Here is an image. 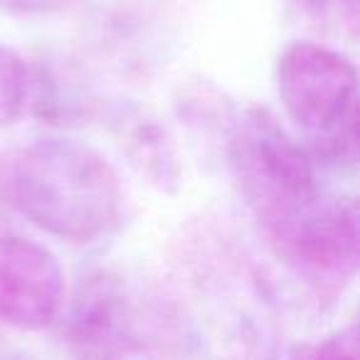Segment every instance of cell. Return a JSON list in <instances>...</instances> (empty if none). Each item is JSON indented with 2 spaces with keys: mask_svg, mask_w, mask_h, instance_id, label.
Returning a JSON list of instances; mask_svg holds the SVG:
<instances>
[{
  "mask_svg": "<svg viewBox=\"0 0 360 360\" xmlns=\"http://www.w3.org/2000/svg\"><path fill=\"white\" fill-rule=\"evenodd\" d=\"M11 195L37 230L67 242H94L121 215L114 165L77 141H37L15 158Z\"/></svg>",
  "mask_w": 360,
  "mask_h": 360,
  "instance_id": "obj_1",
  "label": "cell"
},
{
  "mask_svg": "<svg viewBox=\"0 0 360 360\" xmlns=\"http://www.w3.org/2000/svg\"><path fill=\"white\" fill-rule=\"evenodd\" d=\"M227 163L242 198L264 227L321 195L314 155L271 111L252 106L232 119Z\"/></svg>",
  "mask_w": 360,
  "mask_h": 360,
  "instance_id": "obj_2",
  "label": "cell"
},
{
  "mask_svg": "<svg viewBox=\"0 0 360 360\" xmlns=\"http://www.w3.org/2000/svg\"><path fill=\"white\" fill-rule=\"evenodd\" d=\"M264 232L276 259L321 296L338 294L358 271V207L350 198L321 193Z\"/></svg>",
  "mask_w": 360,
  "mask_h": 360,
  "instance_id": "obj_3",
  "label": "cell"
},
{
  "mask_svg": "<svg viewBox=\"0 0 360 360\" xmlns=\"http://www.w3.org/2000/svg\"><path fill=\"white\" fill-rule=\"evenodd\" d=\"M281 109L314 141L355 126L358 70L343 52L321 42L296 40L276 62Z\"/></svg>",
  "mask_w": 360,
  "mask_h": 360,
  "instance_id": "obj_4",
  "label": "cell"
},
{
  "mask_svg": "<svg viewBox=\"0 0 360 360\" xmlns=\"http://www.w3.org/2000/svg\"><path fill=\"white\" fill-rule=\"evenodd\" d=\"M65 306V274L42 242L0 237V321L18 330H45Z\"/></svg>",
  "mask_w": 360,
  "mask_h": 360,
  "instance_id": "obj_5",
  "label": "cell"
},
{
  "mask_svg": "<svg viewBox=\"0 0 360 360\" xmlns=\"http://www.w3.org/2000/svg\"><path fill=\"white\" fill-rule=\"evenodd\" d=\"M67 335L89 350V358H111L139 340V314L121 276L94 271L82 279L67 314Z\"/></svg>",
  "mask_w": 360,
  "mask_h": 360,
  "instance_id": "obj_6",
  "label": "cell"
},
{
  "mask_svg": "<svg viewBox=\"0 0 360 360\" xmlns=\"http://www.w3.org/2000/svg\"><path fill=\"white\" fill-rule=\"evenodd\" d=\"M114 136L121 153L150 186L168 195L180 191L183 170H180L178 150L173 136L158 116L141 106L119 109V114L114 116Z\"/></svg>",
  "mask_w": 360,
  "mask_h": 360,
  "instance_id": "obj_7",
  "label": "cell"
},
{
  "mask_svg": "<svg viewBox=\"0 0 360 360\" xmlns=\"http://www.w3.org/2000/svg\"><path fill=\"white\" fill-rule=\"evenodd\" d=\"M30 101V70L11 47L0 45V129L15 124Z\"/></svg>",
  "mask_w": 360,
  "mask_h": 360,
  "instance_id": "obj_8",
  "label": "cell"
},
{
  "mask_svg": "<svg viewBox=\"0 0 360 360\" xmlns=\"http://www.w3.org/2000/svg\"><path fill=\"white\" fill-rule=\"evenodd\" d=\"M304 360H360L358 330H355V326H348V328H340L335 333H330L319 345H314L309 350V355H304Z\"/></svg>",
  "mask_w": 360,
  "mask_h": 360,
  "instance_id": "obj_9",
  "label": "cell"
},
{
  "mask_svg": "<svg viewBox=\"0 0 360 360\" xmlns=\"http://www.w3.org/2000/svg\"><path fill=\"white\" fill-rule=\"evenodd\" d=\"M306 13L316 18H326L330 22H355L358 0H299Z\"/></svg>",
  "mask_w": 360,
  "mask_h": 360,
  "instance_id": "obj_10",
  "label": "cell"
},
{
  "mask_svg": "<svg viewBox=\"0 0 360 360\" xmlns=\"http://www.w3.org/2000/svg\"><path fill=\"white\" fill-rule=\"evenodd\" d=\"M72 0H0V8L20 15H47L70 6Z\"/></svg>",
  "mask_w": 360,
  "mask_h": 360,
  "instance_id": "obj_11",
  "label": "cell"
},
{
  "mask_svg": "<svg viewBox=\"0 0 360 360\" xmlns=\"http://www.w3.org/2000/svg\"><path fill=\"white\" fill-rule=\"evenodd\" d=\"M86 360H114V358H86Z\"/></svg>",
  "mask_w": 360,
  "mask_h": 360,
  "instance_id": "obj_12",
  "label": "cell"
},
{
  "mask_svg": "<svg viewBox=\"0 0 360 360\" xmlns=\"http://www.w3.org/2000/svg\"><path fill=\"white\" fill-rule=\"evenodd\" d=\"M0 360H13V358H0Z\"/></svg>",
  "mask_w": 360,
  "mask_h": 360,
  "instance_id": "obj_13",
  "label": "cell"
}]
</instances>
